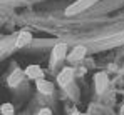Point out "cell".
<instances>
[{"mask_svg":"<svg viewBox=\"0 0 124 115\" xmlns=\"http://www.w3.org/2000/svg\"><path fill=\"white\" fill-rule=\"evenodd\" d=\"M72 78H74V70L72 68H64L61 74L57 75V82H59L61 87H67L72 82Z\"/></svg>","mask_w":124,"mask_h":115,"instance_id":"6da1fadb","label":"cell"},{"mask_svg":"<svg viewBox=\"0 0 124 115\" xmlns=\"http://www.w3.org/2000/svg\"><path fill=\"white\" fill-rule=\"evenodd\" d=\"M25 75L29 77V78H34V80H40L44 72H42V68L39 65H29L27 70H25Z\"/></svg>","mask_w":124,"mask_h":115,"instance_id":"7a4b0ae2","label":"cell"},{"mask_svg":"<svg viewBox=\"0 0 124 115\" xmlns=\"http://www.w3.org/2000/svg\"><path fill=\"white\" fill-rule=\"evenodd\" d=\"M94 80H96V90H97V94H102L104 90L107 88V75L106 74H97Z\"/></svg>","mask_w":124,"mask_h":115,"instance_id":"3957f363","label":"cell"},{"mask_svg":"<svg viewBox=\"0 0 124 115\" xmlns=\"http://www.w3.org/2000/svg\"><path fill=\"white\" fill-rule=\"evenodd\" d=\"M65 54H67V45L65 43H57L52 50V58L54 60H62L65 57Z\"/></svg>","mask_w":124,"mask_h":115,"instance_id":"277c9868","label":"cell"},{"mask_svg":"<svg viewBox=\"0 0 124 115\" xmlns=\"http://www.w3.org/2000/svg\"><path fill=\"white\" fill-rule=\"evenodd\" d=\"M84 55H85V47L82 45H77L72 52H70V55H69V60L70 62H79V60H82Z\"/></svg>","mask_w":124,"mask_h":115,"instance_id":"5b68a950","label":"cell"},{"mask_svg":"<svg viewBox=\"0 0 124 115\" xmlns=\"http://www.w3.org/2000/svg\"><path fill=\"white\" fill-rule=\"evenodd\" d=\"M37 90L40 94H52L54 85L50 82H47V80H37Z\"/></svg>","mask_w":124,"mask_h":115,"instance_id":"8992f818","label":"cell"},{"mask_svg":"<svg viewBox=\"0 0 124 115\" xmlns=\"http://www.w3.org/2000/svg\"><path fill=\"white\" fill-rule=\"evenodd\" d=\"M30 42H32V35H30L29 32H20L19 37H17L15 45H17V47H25V45H29Z\"/></svg>","mask_w":124,"mask_h":115,"instance_id":"52a82bcc","label":"cell"},{"mask_svg":"<svg viewBox=\"0 0 124 115\" xmlns=\"http://www.w3.org/2000/svg\"><path fill=\"white\" fill-rule=\"evenodd\" d=\"M22 77H23L22 70H20V68H15V70H14V74L8 77V85H10V87H15L17 83H20Z\"/></svg>","mask_w":124,"mask_h":115,"instance_id":"ba28073f","label":"cell"},{"mask_svg":"<svg viewBox=\"0 0 124 115\" xmlns=\"http://www.w3.org/2000/svg\"><path fill=\"white\" fill-rule=\"evenodd\" d=\"M37 115H52V110H50V108H42Z\"/></svg>","mask_w":124,"mask_h":115,"instance_id":"9c48e42d","label":"cell"},{"mask_svg":"<svg viewBox=\"0 0 124 115\" xmlns=\"http://www.w3.org/2000/svg\"><path fill=\"white\" fill-rule=\"evenodd\" d=\"M70 115H79V114H77V112H76V114H70Z\"/></svg>","mask_w":124,"mask_h":115,"instance_id":"30bf717a","label":"cell"}]
</instances>
